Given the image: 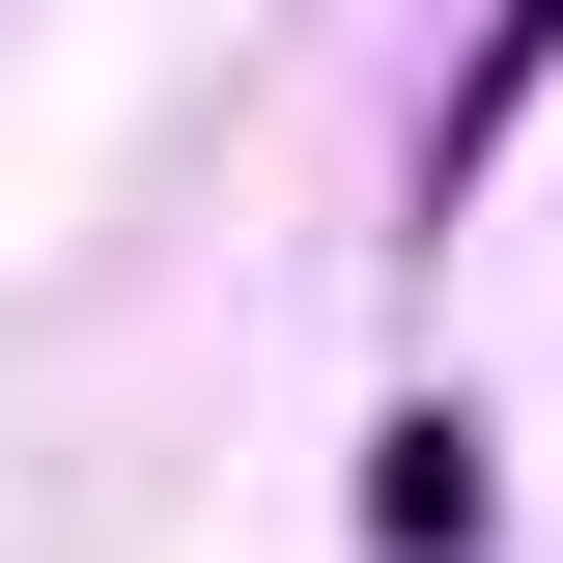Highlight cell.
I'll return each mask as SVG.
<instances>
[{
  "mask_svg": "<svg viewBox=\"0 0 563 563\" xmlns=\"http://www.w3.org/2000/svg\"><path fill=\"white\" fill-rule=\"evenodd\" d=\"M395 563H479V422H395V479H366Z\"/></svg>",
  "mask_w": 563,
  "mask_h": 563,
  "instance_id": "6da1fadb",
  "label": "cell"
}]
</instances>
